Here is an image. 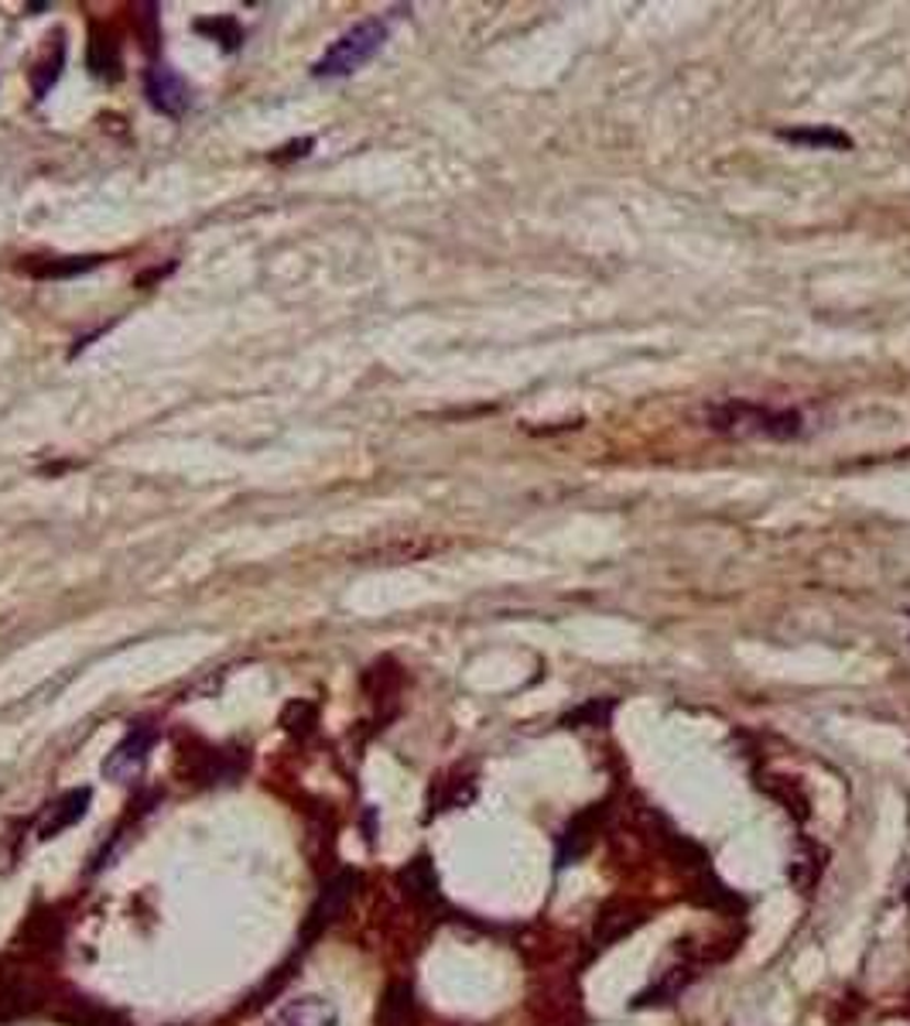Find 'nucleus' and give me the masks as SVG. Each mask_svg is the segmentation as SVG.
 Masks as SVG:
<instances>
[{"label":"nucleus","mask_w":910,"mask_h":1026,"mask_svg":"<svg viewBox=\"0 0 910 1026\" xmlns=\"http://www.w3.org/2000/svg\"><path fill=\"white\" fill-rule=\"evenodd\" d=\"M709 424L723 434H749V439H774L788 442L801 434V415L798 411H774L764 404H746V400H730L723 408L709 411Z\"/></svg>","instance_id":"1"},{"label":"nucleus","mask_w":910,"mask_h":1026,"mask_svg":"<svg viewBox=\"0 0 910 1026\" xmlns=\"http://www.w3.org/2000/svg\"><path fill=\"white\" fill-rule=\"evenodd\" d=\"M387 42V24L381 18H370V21H360L353 24L347 35H339L326 55L311 66L319 79H339V76H353L357 69H363L366 62L384 48Z\"/></svg>","instance_id":"2"},{"label":"nucleus","mask_w":910,"mask_h":1026,"mask_svg":"<svg viewBox=\"0 0 910 1026\" xmlns=\"http://www.w3.org/2000/svg\"><path fill=\"white\" fill-rule=\"evenodd\" d=\"M357 886H360V873H357V869H339V873L319 890L316 904L308 907V914H305V920H301V930H298L301 948L316 945V941L326 935V930H329L342 914H347Z\"/></svg>","instance_id":"3"},{"label":"nucleus","mask_w":910,"mask_h":1026,"mask_svg":"<svg viewBox=\"0 0 910 1026\" xmlns=\"http://www.w3.org/2000/svg\"><path fill=\"white\" fill-rule=\"evenodd\" d=\"M154 746V729L151 726H134L128 736H123L113 750L107 753L103 760V776L113 784H131L134 776L144 770L147 763V753Z\"/></svg>","instance_id":"4"},{"label":"nucleus","mask_w":910,"mask_h":1026,"mask_svg":"<svg viewBox=\"0 0 910 1026\" xmlns=\"http://www.w3.org/2000/svg\"><path fill=\"white\" fill-rule=\"evenodd\" d=\"M644 920H647L644 904H637V900H613L595 917V945L610 948L623 938H631Z\"/></svg>","instance_id":"5"},{"label":"nucleus","mask_w":910,"mask_h":1026,"mask_svg":"<svg viewBox=\"0 0 910 1026\" xmlns=\"http://www.w3.org/2000/svg\"><path fill=\"white\" fill-rule=\"evenodd\" d=\"M144 92H147L151 107L168 113V117H182L188 110V103H193V97H188V86L168 66H151L144 73Z\"/></svg>","instance_id":"6"},{"label":"nucleus","mask_w":910,"mask_h":1026,"mask_svg":"<svg viewBox=\"0 0 910 1026\" xmlns=\"http://www.w3.org/2000/svg\"><path fill=\"white\" fill-rule=\"evenodd\" d=\"M62 938H66V927H62L55 911H39L31 914L21 930H18V948L31 958H45L55 955L62 948Z\"/></svg>","instance_id":"7"},{"label":"nucleus","mask_w":910,"mask_h":1026,"mask_svg":"<svg viewBox=\"0 0 910 1026\" xmlns=\"http://www.w3.org/2000/svg\"><path fill=\"white\" fill-rule=\"evenodd\" d=\"M52 1016L58 1023H66V1026H131L117 1010H110L103 1003H92L86 996H62V1000H55Z\"/></svg>","instance_id":"8"},{"label":"nucleus","mask_w":910,"mask_h":1026,"mask_svg":"<svg viewBox=\"0 0 910 1026\" xmlns=\"http://www.w3.org/2000/svg\"><path fill=\"white\" fill-rule=\"evenodd\" d=\"M603 818H606V804H595V807H589V812H582L579 818H572V825L564 828L558 838V862L561 865H569L572 859L589 852L592 838L603 828Z\"/></svg>","instance_id":"9"},{"label":"nucleus","mask_w":910,"mask_h":1026,"mask_svg":"<svg viewBox=\"0 0 910 1026\" xmlns=\"http://www.w3.org/2000/svg\"><path fill=\"white\" fill-rule=\"evenodd\" d=\"M86 66L97 79H120L123 69V55H120V38L107 24H92L89 27V48H86Z\"/></svg>","instance_id":"10"},{"label":"nucleus","mask_w":910,"mask_h":1026,"mask_svg":"<svg viewBox=\"0 0 910 1026\" xmlns=\"http://www.w3.org/2000/svg\"><path fill=\"white\" fill-rule=\"evenodd\" d=\"M89 804H92V791L89 787H76V791H66L58 801H52V807H48V815H45V821H42V828H39V838H55V835H62L66 828H73V825H79L83 818H86V812H89Z\"/></svg>","instance_id":"11"},{"label":"nucleus","mask_w":910,"mask_h":1026,"mask_svg":"<svg viewBox=\"0 0 910 1026\" xmlns=\"http://www.w3.org/2000/svg\"><path fill=\"white\" fill-rule=\"evenodd\" d=\"M376 1026H418V1000L407 982H391L381 1006H376Z\"/></svg>","instance_id":"12"},{"label":"nucleus","mask_w":910,"mask_h":1026,"mask_svg":"<svg viewBox=\"0 0 910 1026\" xmlns=\"http://www.w3.org/2000/svg\"><path fill=\"white\" fill-rule=\"evenodd\" d=\"M397 886L407 900H415V904H435L438 900V873L428 856H418L407 862L401 873H397Z\"/></svg>","instance_id":"13"},{"label":"nucleus","mask_w":910,"mask_h":1026,"mask_svg":"<svg viewBox=\"0 0 910 1026\" xmlns=\"http://www.w3.org/2000/svg\"><path fill=\"white\" fill-rule=\"evenodd\" d=\"M336 1019H339V1013L329 1000L301 996V1000H295L281 1010L271 1026H336Z\"/></svg>","instance_id":"14"},{"label":"nucleus","mask_w":910,"mask_h":1026,"mask_svg":"<svg viewBox=\"0 0 910 1026\" xmlns=\"http://www.w3.org/2000/svg\"><path fill=\"white\" fill-rule=\"evenodd\" d=\"M103 257H28L21 264V271H28L31 277H76L97 267Z\"/></svg>","instance_id":"15"},{"label":"nucleus","mask_w":910,"mask_h":1026,"mask_svg":"<svg viewBox=\"0 0 910 1026\" xmlns=\"http://www.w3.org/2000/svg\"><path fill=\"white\" fill-rule=\"evenodd\" d=\"M39 1003H42L39 992L31 989V985H21V982L0 985V1026L14 1023V1019H21V1016H28V1013H35Z\"/></svg>","instance_id":"16"},{"label":"nucleus","mask_w":910,"mask_h":1026,"mask_svg":"<svg viewBox=\"0 0 910 1026\" xmlns=\"http://www.w3.org/2000/svg\"><path fill=\"white\" fill-rule=\"evenodd\" d=\"M695 979V969L692 966H678V969H671V972H665V979L657 982V985H650L647 992H640V996L634 1000V1006H650V1003H671L678 992Z\"/></svg>","instance_id":"17"},{"label":"nucleus","mask_w":910,"mask_h":1026,"mask_svg":"<svg viewBox=\"0 0 910 1026\" xmlns=\"http://www.w3.org/2000/svg\"><path fill=\"white\" fill-rule=\"evenodd\" d=\"M780 137H783V141H794V144H804V147H835V151H849V147H853L849 134H842V131L829 128V123H822V128L780 131Z\"/></svg>","instance_id":"18"},{"label":"nucleus","mask_w":910,"mask_h":1026,"mask_svg":"<svg viewBox=\"0 0 910 1026\" xmlns=\"http://www.w3.org/2000/svg\"><path fill=\"white\" fill-rule=\"evenodd\" d=\"M62 62H66V45H62V38H58L55 52L48 48V52H45V58L39 62L35 69H31V89H35V97H39V100H42L45 92L55 86V79H58V73H62Z\"/></svg>","instance_id":"19"},{"label":"nucleus","mask_w":910,"mask_h":1026,"mask_svg":"<svg viewBox=\"0 0 910 1026\" xmlns=\"http://www.w3.org/2000/svg\"><path fill=\"white\" fill-rule=\"evenodd\" d=\"M316 722H319V711H316V705L305 702V698L285 705V711H281V726H285V732H292L298 739H305L311 729H316Z\"/></svg>","instance_id":"20"},{"label":"nucleus","mask_w":910,"mask_h":1026,"mask_svg":"<svg viewBox=\"0 0 910 1026\" xmlns=\"http://www.w3.org/2000/svg\"><path fill=\"white\" fill-rule=\"evenodd\" d=\"M196 31H202V35H209L212 42H219L227 52H233V48L243 42V31H240V24H237L233 18H209V21H199Z\"/></svg>","instance_id":"21"},{"label":"nucleus","mask_w":910,"mask_h":1026,"mask_svg":"<svg viewBox=\"0 0 910 1026\" xmlns=\"http://www.w3.org/2000/svg\"><path fill=\"white\" fill-rule=\"evenodd\" d=\"M613 715V702L600 698V702H589L582 708H575L572 715H564V726H606V719Z\"/></svg>","instance_id":"22"}]
</instances>
